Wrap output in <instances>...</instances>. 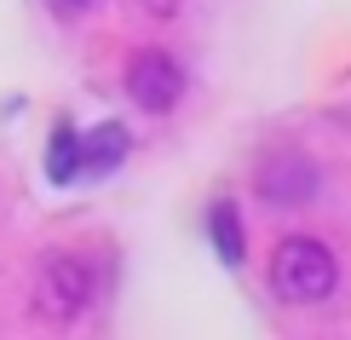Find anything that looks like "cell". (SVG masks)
<instances>
[{"label": "cell", "instance_id": "cell-1", "mask_svg": "<svg viewBox=\"0 0 351 340\" xmlns=\"http://www.w3.org/2000/svg\"><path fill=\"white\" fill-rule=\"evenodd\" d=\"M271 294L282 306H328L340 288V260L323 236H282L271 248Z\"/></svg>", "mask_w": 351, "mask_h": 340}, {"label": "cell", "instance_id": "cell-2", "mask_svg": "<svg viewBox=\"0 0 351 340\" xmlns=\"http://www.w3.org/2000/svg\"><path fill=\"white\" fill-rule=\"evenodd\" d=\"M98 300V265L81 254H47L35 265V306L52 323L86 317V306Z\"/></svg>", "mask_w": 351, "mask_h": 340}, {"label": "cell", "instance_id": "cell-3", "mask_svg": "<svg viewBox=\"0 0 351 340\" xmlns=\"http://www.w3.org/2000/svg\"><path fill=\"white\" fill-rule=\"evenodd\" d=\"M254 190L259 202L276 214H294V208H311L323 196V168H317L305 150H265L254 161Z\"/></svg>", "mask_w": 351, "mask_h": 340}, {"label": "cell", "instance_id": "cell-4", "mask_svg": "<svg viewBox=\"0 0 351 340\" xmlns=\"http://www.w3.org/2000/svg\"><path fill=\"white\" fill-rule=\"evenodd\" d=\"M127 98L144 110V115H173L184 98V64L162 47H144L133 52V64H127Z\"/></svg>", "mask_w": 351, "mask_h": 340}, {"label": "cell", "instance_id": "cell-5", "mask_svg": "<svg viewBox=\"0 0 351 340\" xmlns=\"http://www.w3.org/2000/svg\"><path fill=\"white\" fill-rule=\"evenodd\" d=\"M208 231H213V242H219V254H225V265H242V219H237V208H230V202H213Z\"/></svg>", "mask_w": 351, "mask_h": 340}, {"label": "cell", "instance_id": "cell-6", "mask_svg": "<svg viewBox=\"0 0 351 340\" xmlns=\"http://www.w3.org/2000/svg\"><path fill=\"white\" fill-rule=\"evenodd\" d=\"M52 6V18H64V23H75V18H86V12L98 6V0H47Z\"/></svg>", "mask_w": 351, "mask_h": 340}]
</instances>
